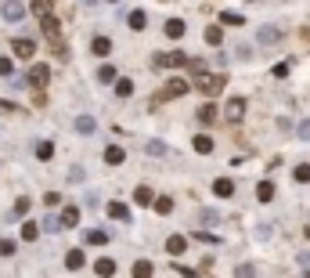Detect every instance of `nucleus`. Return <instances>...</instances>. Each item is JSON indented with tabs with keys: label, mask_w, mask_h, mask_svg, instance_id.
Listing matches in <instances>:
<instances>
[{
	"label": "nucleus",
	"mask_w": 310,
	"mask_h": 278,
	"mask_svg": "<svg viewBox=\"0 0 310 278\" xmlns=\"http://www.w3.org/2000/svg\"><path fill=\"white\" fill-rule=\"evenodd\" d=\"M144 152H148V155H166L170 148H166L163 141H144Z\"/></svg>",
	"instance_id": "obj_27"
},
{
	"label": "nucleus",
	"mask_w": 310,
	"mask_h": 278,
	"mask_svg": "<svg viewBox=\"0 0 310 278\" xmlns=\"http://www.w3.org/2000/svg\"><path fill=\"white\" fill-rule=\"evenodd\" d=\"M0 15H4L8 22H18V18L25 15V8L18 4V0H4V8H0Z\"/></svg>",
	"instance_id": "obj_6"
},
{
	"label": "nucleus",
	"mask_w": 310,
	"mask_h": 278,
	"mask_svg": "<svg viewBox=\"0 0 310 278\" xmlns=\"http://www.w3.org/2000/svg\"><path fill=\"white\" fill-rule=\"evenodd\" d=\"M94 271H98V274H115V260H108V257H101V260L94 264Z\"/></svg>",
	"instance_id": "obj_24"
},
{
	"label": "nucleus",
	"mask_w": 310,
	"mask_h": 278,
	"mask_svg": "<svg viewBox=\"0 0 310 278\" xmlns=\"http://www.w3.org/2000/svg\"><path fill=\"white\" fill-rule=\"evenodd\" d=\"M83 4H87V8H90V4H98V0H83Z\"/></svg>",
	"instance_id": "obj_45"
},
{
	"label": "nucleus",
	"mask_w": 310,
	"mask_h": 278,
	"mask_svg": "<svg viewBox=\"0 0 310 278\" xmlns=\"http://www.w3.org/2000/svg\"><path fill=\"white\" fill-rule=\"evenodd\" d=\"M33 15H51V0H33Z\"/></svg>",
	"instance_id": "obj_32"
},
{
	"label": "nucleus",
	"mask_w": 310,
	"mask_h": 278,
	"mask_svg": "<svg viewBox=\"0 0 310 278\" xmlns=\"http://www.w3.org/2000/svg\"><path fill=\"white\" fill-rule=\"evenodd\" d=\"M245 18L242 15H235V11H224V25H242Z\"/></svg>",
	"instance_id": "obj_37"
},
{
	"label": "nucleus",
	"mask_w": 310,
	"mask_h": 278,
	"mask_svg": "<svg viewBox=\"0 0 310 278\" xmlns=\"http://www.w3.org/2000/svg\"><path fill=\"white\" fill-rule=\"evenodd\" d=\"M296 181H299V184H306V181H310V163L296 166Z\"/></svg>",
	"instance_id": "obj_36"
},
{
	"label": "nucleus",
	"mask_w": 310,
	"mask_h": 278,
	"mask_svg": "<svg viewBox=\"0 0 310 278\" xmlns=\"http://www.w3.org/2000/svg\"><path fill=\"white\" fill-rule=\"evenodd\" d=\"M94 116H76V130H80V134H94Z\"/></svg>",
	"instance_id": "obj_16"
},
{
	"label": "nucleus",
	"mask_w": 310,
	"mask_h": 278,
	"mask_svg": "<svg viewBox=\"0 0 310 278\" xmlns=\"http://www.w3.org/2000/svg\"><path fill=\"white\" fill-rule=\"evenodd\" d=\"M0 257H15V242H11V238H0Z\"/></svg>",
	"instance_id": "obj_35"
},
{
	"label": "nucleus",
	"mask_w": 310,
	"mask_h": 278,
	"mask_svg": "<svg viewBox=\"0 0 310 278\" xmlns=\"http://www.w3.org/2000/svg\"><path fill=\"white\" fill-rule=\"evenodd\" d=\"M15 217H22V213H29V199H18V203H15V210H11Z\"/></svg>",
	"instance_id": "obj_40"
},
{
	"label": "nucleus",
	"mask_w": 310,
	"mask_h": 278,
	"mask_svg": "<svg viewBox=\"0 0 310 278\" xmlns=\"http://www.w3.org/2000/svg\"><path fill=\"white\" fill-rule=\"evenodd\" d=\"M274 76H278V79H285V76H289V62H282V65H274Z\"/></svg>",
	"instance_id": "obj_42"
},
{
	"label": "nucleus",
	"mask_w": 310,
	"mask_h": 278,
	"mask_svg": "<svg viewBox=\"0 0 310 278\" xmlns=\"http://www.w3.org/2000/svg\"><path fill=\"white\" fill-rule=\"evenodd\" d=\"M108 4H119V0H108Z\"/></svg>",
	"instance_id": "obj_46"
},
{
	"label": "nucleus",
	"mask_w": 310,
	"mask_h": 278,
	"mask_svg": "<svg viewBox=\"0 0 310 278\" xmlns=\"http://www.w3.org/2000/svg\"><path fill=\"white\" fill-rule=\"evenodd\" d=\"M199 119H202V123H213V119H216V105H202L199 108Z\"/></svg>",
	"instance_id": "obj_30"
},
{
	"label": "nucleus",
	"mask_w": 310,
	"mask_h": 278,
	"mask_svg": "<svg viewBox=\"0 0 310 278\" xmlns=\"http://www.w3.org/2000/svg\"><path fill=\"white\" fill-rule=\"evenodd\" d=\"M44 36L51 40V44H58V40H61V25H58V18H51V15H44Z\"/></svg>",
	"instance_id": "obj_5"
},
{
	"label": "nucleus",
	"mask_w": 310,
	"mask_h": 278,
	"mask_svg": "<svg viewBox=\"0 0 310 278\" xmlns=\"http://www.w3.org/2000/svg\"><path fill=\"white\" fill-rule=\"evenodd\" d=\"M134 199H137V206H151V203H155V195H151V188H144V184H141V188L134 191Z\"/></svg>",
	"instance_id": "obj_17"
},
{
	"label": "nucleus",
	"mask_w": 310,
	"mask_h": 278,
	"mask_svg": "<svg viewBox=\"0 0 310 278\" xmlns=\"http://www.w3.org/2000/svg\"><path fill=\"white\" fill-rule=\"evenodd\" d=\"M123 159H127V152H123L119 145H108V148H105V163H108V166H119Z\"/></svg>",
	"instance_id": "obj_8"
},
{
	"label": "nucleus",
	"mask_w": 310,
	"mask_h": 278,
	"mask_svg": "<svg viewBox=\"0 0 310 278\" xmlns=\"http://www.w3.org/2000/svg\"><path fill=\"white\" fill-rule=\"evenodd\" d=\"M108 217H115V220H130V210H127L123 203H108Z\"/></svg>",
	"instance_id": "obj_18"
},
{
	"label": "nucleus",
	"mask_w": 310,
	"mask_h": 278,
	"mask_svg": "<svg viewBox=\"0 0 310 278\" xmlns=\"http://www.w3.org/2000/svg\"><path fill=\"white\" fill-rule=\"evenodd\" d=\"M213 191H216L220 199H231V195H235V184H231L227 177H216V181H213Z\"/></svg>",
	"instance_id": "obj_13"
},
{
	"label": "nucleus",
	"mask_w": 310,
	"mask_h": 278,
	"mask_svg": "<svg viewBox=\"0 0 310 278\" xmlns=\"http://www.w3.org/2000/svg\"><path fill=\"white\" fill-rule=\"evenodd\" d=\"M115 94H119V98H130V94H134V84H130V79H119V76H115Z\"/></svg>",
	"instance_id": "obj_21"
},
{
	"label": "nucleus",
	"mask_w": 310,
	"mask_h": 278,
	"mask_svg": "<svg viewBox=\"0 0 310 278\" xmlns=\"http://www.w3.org/2000/svg\"><path fill=\"white\" fill-rule=\"evenodd\" d=\"M36 235H40V224H22V238H25V242H33Z\"/></svg>",
	"instance_id": "obj_33"
},
{
	"label": "nucleus",
	"mask_w": 310,
	"mask_h": 278,
	"mask_svg": "<svg viewBox=\"0 0 310 278\" xmlns=\"http://www.w3.org/2000/svg\"><path fill=\"white\" fill-rule=\"evenodd\" d=\"M134 274H137V278H148V274H151V264H148V260H137V264H134Z\"/></svg>",
	"instance_id": "obj_34"
},
{
	"label": "nucleus",
	"mask_w": 310,
	"mask_h": 278,
	"mask_svg": "<svg viewBox=\"0 0 310 278\" xmlns=\"http://www.w3.org/2000/svg\"><path fill=\"white\" fill-rule=\"evenodd\" d=\"M47 79H51V69H47V65H33V69H29V79H25V84H33V87H44Z\"/></svg>",
	"instance_id": "obj_2"
},
{
	"label": "nucleus",
	"mask_w": 310,
	"mask_h": 278,
	"mask_svg": "<svg viewBox=\"0 0 310 278\" xmlns=\"http://www.w3.org/2000/svg\"><path fill=\"white\" fill-rule=\"evenodd\" d=\"M98 79H101V84H115V65H101L98 69Z\"/></svg>",
	"instance_id": "obj_26"
},
{
	"label": "nucleus",
	"mask_w": 310,
	"mask_h": 278,
	"mask_svg": "<svg viewBox=\"0 0 310 278\" xmlns=\"http://www.w3.org/2000/svg\"><path fill=\"white\" fill-rule=\"evenodd\" d=\"M184 246H188V238H184V235H173L170 242H166V249H170L173 257H180V253H184Z\"/></svg>",
	"instance_id": "obj_19"
},
{
	"label": "nucleus",
	"mask_w": 310,
	"mask_h": 278,
	"mask_svg": "<svg viewBox=\"0 0 310 278\" xmlns=\"http://www.w3.org/2000/svg\"><path fill=\"white\" fill-rule=\"evenodd\" d=\"M87 242L90 246H105L108 242V231H87Z\"/></svg>",
	"instance_id": "obj_28"
},
{
	"label": "nucleus",
	"mask_w": 310,
	"mask_h": 278,
	"mask_svg": "<svg viewBox=\"0 0 310 278\" xmlns=\"http://www.w3.org/2000/svg\"><path fill=\"white\" fill-rule=\"evenodd\" d=\"M155 65L166 69V65H188V54L184 51H173V54H155Z\"/></svg>",
	"instance_id": "obj_4"
},
{
	"label": "nucleus",
	"mask_w": 310,
	"mask_h": 278,
	"mask_svg": "<svg viewBox=\"0 0 310 278\" xmlns=\"http://www.w3.org/2000/svg\"><path fill=\"white\" fill-rule=\"evenodd\" d=\"M299 141H310V119H303V123H299Z\"/></svg>",
	"instance_id": "obj_41"
},
{
	"label": "nucleus",
	"mask_w": 310,
	"mask_h": 278,
	"mask_svg": "<svg viewBox=\"0 0 310 278\" xmlns=\"http://www.w3.org/2000/svg\"><path fill=\"white\" fill-rule=\"evenodd\" d=\"M256 40H260V44H278V40H282V29L263 25V29H256Z\"/></svg>",
	"instance_id": "obj_7"
},
{
	"label": "nucleus",
	"mask_w": 310,
	"mask_h": 278,
	"mask_svg": "<svg viewBox=\"0 0 310 278\" xmlns=\"http://www.w3.org/2000/svg\"><path fill=\"white\" fill-rule=\"evenodd\" d=\"M144 25H148V15H144V11H130V29H137V33H141Z\"/></svg>",
	"instance_id": "obj_22"
},
{
	"label": "nucleus",
	"mask_w": 310,
	"mask_h": 278,
	"mask_svg": "<svg viewBox=\"0 0 310 278\" xmlns=\"http://www.w3.org/2000/svg\"><path fill=\"white\" fill-rule=\"evenodd\" d=\"M90 51H94L98 58L112 54V40H108V36H94V44H90Z\"/></svg>",
	"instance_id": "obj_11"
},
{
	"label": "nucleus",
	"mask_w": 310,
	"mask_h": 278,
	"mask_svg": "<svg viewBox=\"0 0 310 278\" xmlns=\"http://www.w3.org/2000/svg\"><path fill=\"white\" fill-rule=\"evenodd\" d=\"M44 231H51V235L61 231V220H58V217H47V220H44Z\"/></svg>",
	"instance_id": "obj_39"
},
{
	"label": "nucleus",
	"mask_w": 310,
	"mask_h": 278,
	"mask_svg": "<svg viewBox=\"0 0 310 278\" xmlns=\"http://www.w3.org/2000/svg\"><path fill=\"white\" fill-rule=\"evenodd\" d=\"M166 36H173V40L184 36V22H180V18H170V22H166Z\"/></svg>",
	"instance_id": "obj_23"
},
{
	"label": "nucleus",
	"mask_w": 310,
	"mask_h": 278,
	"mask_svg": "<svg viewBox=\"0 0 310 278\" xmlns=\"http://www.w3.org/2000/svg\"><path fill=\"white\" fill-rule=\"evenodd\" d=\"M199 87L213 98V94H220V91H224V76H202V72H199Z\"/></svg>",
	"instance_id": "obj_1"
},
{
	"label": "nucleus",
	"mask_w": 310,
	"mask_h": 278,
	"mask_svg": "<svg viewBox=\"0 0 310 278\" xmlns=\"http://www.w3.org/2000/svg\"><path fill=\"white\" fill-rule=\"evenodd\" d=\"M65 267H69V271H80V267H83V249H69V253H65Z\"/></svg>",
	"instance_id": "obj_14"
},
{
	"label": "nucleus",
	"mask_w": 310,
	"mask_h": 278,
	"mask_svg": "<svg viewBox=\"0 0 310 278\" xmlns=\"http://www.w3.org/2000/svg\"><path fill=\"white\" fill-rule=\"evenodd\" d=\"M220 40H224V29H220V25H209V29H206V44H213V47H216Z\"/></svg>",
	"instance_id": "obj_25"
},
{
	"label": "nucleus",
	"mask_w": 310,
	"mask_h": 278,
	"mask_svg": "<svg viewBox=\"0 0 310 278\" xmlns=\"http://www.w3.org/2000/svg\"><path fill=\"white\" fill-rule=\"evenodd\" d=\"M54 155V145L51 141H40V145H36V159H51Z\"/></svg>",
	"instance_id": "obj_29"
},
{
	"label": "nucleus",
	"mask_w": 310,
	"mask_h": 278,
	"mask_svg": "<svg viewBox=\"0 0 310 278\" xmlns=\"http://www.w3.org/2000/svg\"><path fill=\"white\" fill-rule=\"evenodd\" d=\"M224 112H227V119H231V123H235V119H242V112H245V101H242V98H231Z\"/></svg>",
	"instance_id": "obj_9"
},
{
	"label": "nucleus",
	"mask_w": 310,
	"mask_h": 278,
	"mask_svg": "<svg viewBox=\"0 0 310 278\" xmlns=\"http://www.w3.org/2000/svg\"><path fill=\"white\" fill-rule=\"evenodd\" d=\"M199 220L202 224H216V210H199Z\"/></svg>",
	"instance_id": "obj_38"
},
{
	"label": "nucleus",
	"mask_w": 310,
	"mask_h": 278,
	"mask_svg": "<svg viewBox=\"0 0 310 278\" xmlns=\"http://www.w3.org/2000/svg\"><path fill=\"white\" fill-rule=\"evenodd\" d=\"M180 94H188V84H184V79H170V84L159 91L163 101H166V98H180Z\"/></svg>",
	"instance_id": "obj_3"
},
{
	"label": "nucleus",
	"mask_w": 310,
	"mask_h": 278,
	"mask_svg": "<svg viewBox=\"0 0 310 278\" xmlns=\"http://www.w3.org/2000/svg\"><path fill=\"white\" fill-rule=\"evenodd\" d=\"M58 220H61V228H76V224H80V210H76V206H65Z\"/></svg>",
	"instance_id": "obj_12"
},
{
	"label": "nucleus",
	"mask_w": 310,
	"mask_h": 278,
	"mask_svg": "<svg viewBox=\"0 0 310 278\" xmlns=\"http://www.w3.org/2000/svg\"><path fill=\"white\" fill-rule=\"evenodd\" d=\"M256 199H260V203H270V199H274V184H270V181H263V184L256 188Z\"/></svg>",
	"instance_id": "obj_20"
},
{
	"label": "nucleus",
	"mask_w": 310,
	"mask_h": 278,
	"mask_svg": "<svg viewBox=\"0 0 310 278\" xmlns=\"http://www.w3.org/2000/svg\"><path fill=\"white\" fill-rule=\"evenodd\" d=\"M191 145H195V152H199V155H209V152H213V137H209V134H199Z\"/></svg>",
	"instance_id": "obj_15"
},
{
	"label": "nucleus",
	"mask_w": 310,
	"mask_h": 278,
	"mask_svg": "<svg viewBox=\"0 0 310 278\" xmlns=\"http://www.w3.org/2000/svg\"><path fill=\"white\" fill-rule=\"evenodd\" d=\"M170 210H173V199H166V195H163V199H155V213H163V217H166Z\"/></svg>",
	"instance_id": "obj_31"
},
{
	"label": "nucleus",
	"mask_w": 310,
	"mask_h": 278,
	"mask_svg": "<svg viewBox=\"0 0 310 278\" xmlns=\"http://www.w3.org/2000/svg\"><path fill=\"white\" fill-rule=\"evenodd\" d=\"M256 238H270V224H260L256 228Z\"/></svg>",
	"instance_id": "obj_44"
},
{
	"label": "nucleus",
	"mask_w": 310,
	"mask_h": 278,
	"mask_svg": "<svg viewBox=\"0 0 310 278\" xmlns=\"http://www.w3.org/2000/svg\"><path fill=\"white\" fill-rule=\"evenodd\" d=\"M11 51H15L18 58H33L36 44H33V40H15V44H11Z\"/></svg>",
	"instance_id": "obj_10"
},
{
	"label": "nucleus",
	"mask_w": 310,
	"mask_h": 278,
	"mask_svg": "<svg viewBox=\"0 0 310 278\" xmlns=\"http://www.w3.org/2000/svg\"><path fill=\"white\" fill-rule=\"evenodd\" d=\"M0 76H11V58H0Z\"/></svg>",
	"instance_id": "obj_43"
}]
</instances>
